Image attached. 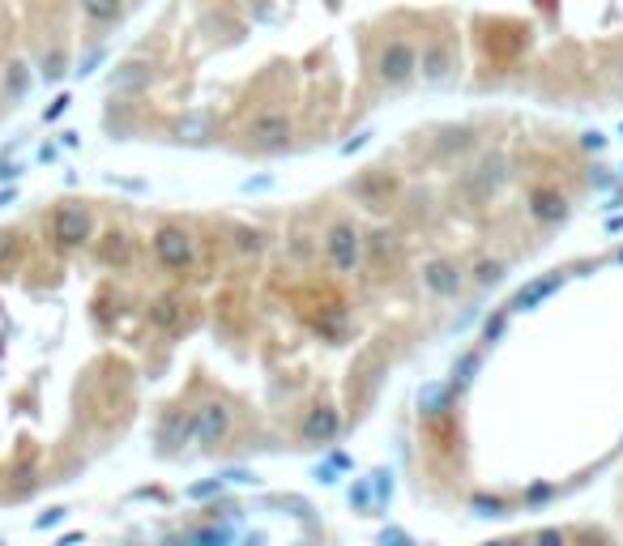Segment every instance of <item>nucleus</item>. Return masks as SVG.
Listing matches in <instances>:
<instances>
[{
    "instance_id": "nucleus-1",
    "label": "nucleus",
    "mask_w": 623,
    "mask_h": 546,
    "mask_svg": "<svg viewBox=\"0 0 623 546\" xmlns=\"http://www.w3.org/2000/svg\"><path fill=\"white\" fill-rule=\"evenodd\" d=\"M325 257L337 273H355L363 265V235L355 231V222H334L325 231Z\"/></svg>"
},
{
    "instance_id": "nucleus-2",
    "label": "nucleus",
    "mask_w": 623,
    "mask_h": 546,
    "mask_svg": "<svg viewBox=\"0 0 623 546\" xmlns=\"http://www.w3.org/2000/svg\"><path fill=\"white\" fill-rule=\"evenodd\" d=\"M154 257H158V265L184 273V269L196 265V239H192L184 227H158V231H154Z\"/></svg>"
},
{
    "instance_id": "nucleus-3",
    "label": "nucleus",
    "mask_w": 623,
    "mask_h": 546,
    "mask_svg": "<svg viewBox=\"0 0 623 546\" xmlns=\"http://www.w3.org/2000/svg\"><path fill=\"white\" fill-rule=\"evenodd\" d=\"M376 69L388 86H406L410 77L419 73V48L406 43V39H388L381 48V60H376Z\"/></svg>"
},
{
    "instance_id": "nucleus-4",
    "label": "nucleus",
    "mask_w": 623,
    "mask_h": 546,
    "mask_svg": "<svg viewBox=\"0 0 623 546\" xmlns=\"http://www.w3.org/2000/svg\"><path fill=\"white\" fill-rule=\"evenodd\" d=\"M290 133H295V124H290L287 112H257L252 124H248V142L257 145V150H269V154L287 150Z\"/></svg>"
},
{
    "instance_id": "nucleus-5",
    "label": "nucleus",
    "mask_w": 623,
    "mask_h": 546,
    "mask_svg": "<svg viewBox=\"0 0 623 546\" xmlns=\"http://www.w3.org/2000/svg\"><path fill=\"white\" fill-rule=\"evenodd\" d=\"M90 235H95V214H90L86 205H60V210L51 214V239H56V243L77 248V243H86Z\"/></svg>"
},
{
    "instance_id": "nucleus-6",
    "label": "nucleus",
    "mask_w": 623,
    "mask_h": 546,
    "mask_svg": "<svg viewBox=\"0 0 623 546\" xmlns=\"http://www.w3.org/2000/svg\"><path fill=\"white\" fill-rule=\"evenodd\" d=\"M192 435H196L201 444H222V440L231 435V410L218 402L192 410Z\"/></svg>"
},
{
    "instance_id": "nucleus-7",
    "label": "nucleus",
    "mask_w": 623,
    "mask_h": 546,
    "mask_svg": "<svg viewBox=\"0 0 623 546\" xmlns=\"http://www.w3.org/2000/svg\"><path fill=\"white\" fill-rule=\"evenodd\" d=\"M461 265L457 261H444V257H435V261L423 265V286L432 290L435 299H457L461 295Z\"/></svg>"
},
{
    "instance_id": "nucleus-8",
    "label": "nucleus",
    "mask_w": 623,
    "mask_h": 546,
    "mask_svg": "<svg viewBox=\"0 0 623 546\" xmlns=\"http://www.w3.org/2000/svg\"><path fill=\"white\" fill-rule=\"evenodd\" d=\"M529 218L534 222H542V227H555V222H564L568 218V196L555 188H534L529 192Z\"/></svg>"
},
{
    "instance_id": "nucleus-9",
    "label": "nucleus",
    "mask_w": 623,
    "mask_h": 546,
    "mask_svg": "<svg viewBox=\"0 0 623 546\" xmlns=\"http://www.w3.org/2000/svg\"><path fill=\"white\" fill-rule=\"evenodd\" d=\"M350 192L359 196L363 205L381 210L384 196H388V192H397V175H388V171H363L359 180H350Z\"/></svg>"
},
{
    "instance_id": "nucleus-10",
    "label": "nucleus",
    "mask_w": 623,
    "mask_h": 546,
    "mask_svg": "<svg viewBox=\"0 0 623 546\" xmlns=\"http://www.w3.org/2000/svg\"><path fill=\"white\" fill-rule=\"evenodd\" d=\"M457 65V51L453 43H444V39H432L427 48H423V56H419V73L427 77V81H444L449 73H453Z\"/></svg>"
},
{
    "instance_id": "nucleus-11",
    "label": "nucleus",
    "mask_w": 623,
    "mask_h": 546,
    "mask_svg": "<svg viewBox=\"0 0 623 546\" xmlns=\"http://www.w3.org/2000/svg\"><path fill=\"white\" fill-rule=\"evenodd\" d=\"M564 278H568V273H559V269H555V273H542V278H534V282H526V286H521V290H517V295H512V304H508V311L538 308V304H542L547 295H555V290L564 286Z\"/></svg>"
},
{
    "instance_id": "nucleus-12",
    "label": "nucleus",
    "mask_w": 623,
    "mask_h": 546,
    "mask_svg": "<svg viewBox=\"0 0 623 546\" xmlns=\"http://www.w3.org/2000/svg\"><path fill=\"white\" fill-rule=\"evenodd\" d=\"M337 431H342V414L337 410H329V405L308 410V419H304V440L308 444H334Z\"/></svg>"
},
{
    "instance_id": "nucleus-13",
    "label": "nucleus",
    "mask_w": 623,
    "mask_h": 546,
    "mask_svg": "<svg viewBox=\"0 0 623 546\" xmlns=\"http://www.w3.org/2000/svg\"><path fill=\"white\" fill-rule=\"evenodd\" d=\"M150 77H154V65L150 60H124L120 69L112 73V90L116 95H137L150 86Z\"/></svg>"
},
{
    "instance_id": "nucleus-14",
    "label": "nucleus",
    "mask_w": 623,
    "mask_h": 546,
    "mask_svg": "<svg viewBox=\"0 0 623 546\" xmlns=\"http://www.w3.org/2000/svg\"><path fill=\"white\" fill-rule=\"evenodd\" d=\"M210 137H214V116H205V112H192L175 124V142L184 145H205Z\"/></svg>"
},
{
    "instance_id": "nucleus-15",
    "label": "nucleus",
    "mask_w": 623,
    "mask_h": 546,
    "mask_svg": "<svg viewBox=\"0 0 623 546\" xmlns=\"http://www.w3.org/2000/svg\"><path fill=\"white\" fill-rule=\"evenodd\" d=\"M453 405V384H423V393H419V410H423V419H440L444 410Z\"/></svg>"
},
{
    "instance_id": "nucleus-16",
    "label": "nucleus",
    "mask_w": 623,
    "mask_h": 546,
    "mask_svg": "<svg viewBox=\"0 0 623 546\" xmlns=\"http://www.w3.org/2000/svg\"><path fill=\"white\" fill-rule=\"evenodd\" d=\"M150 325L163 333L184 329V308H180V299H154V304H150Z\"/></svg>"
},
{
    "instance_id": "nucleus-17",
    "label": "nucleus",
    "mask_w": 623,
    "mask_h": 546,
    "mask_svg": "<svg viewBox=\"0 0 623 546\" xmlns=\"http://www.w3.org/2000/svg\"><path fill=\"white\" fill-rule=\"evenodd\" d=\"M479 367H482V355L479 350H465V355L453 363V393H461V388H470L474 384V376H479Z\"/></svg>"
},
{
    "instance_id": "nucleus-18",
    "label": "nucleus",
    "mask_w": 623,
    "mask_h": 546,
    "mask_svg": "<svg viewBox=\"0 0 623 546\" xmlns=\"http://www.w3.org/2000/svg\"><path fill=\"white\" fill-rule=\"evenodd\" d=\"M81 13L98 26H112V22H120L124 0H81Z\"/></svg>"
},
{
    "instance_id": "nucleus-19",
    "label": "nucleus",
    "mask_w": 623,
    "mask_h": 546,
    "mask_svg": "<svg viewBox=\"0 0 623 546\" xmlns=\"http://www.w3.org/2000/svg\"><path fill=\"white\" fill-rule=\"evenodd\" d=\"M103 265H116V269H124V265H133V239L128 235H107V243H103Z\"/></svg>"
},
{
    "instance_id": "nucleus-20",
    "label": "nucleus",
    "mask_w": 623,
    "mask_h": 546,
    "mask_svg": "<svg viewBox=\"0 0 623 546\" xmlns=\"http://www.w3.org/2000/svg\"><path fill=\"white\" fill-rule=\"evenodd\" d=\"M192 435V414L184 419V414H171V419H163V427H158V440L167 444V449H175V444H184Z\"/></svg>"
},
{
    "instance_id": "nucleus-21",
    "label": "nucleus",
    "mask_w": 623,
    "mask_h": 546,
    "mask_svg": "<svg viewBox=\"0 0 623 546\" xmlns=\"http://www.w3.org/2000/svg\"><path fill=\"white\" fill-rule=\"evenodd\" d=\"M474 282H479V286H500L504 282V261H496V257H482V261L474 265Z\"/></svg>"
},
{
    "instance_id": "nucleus-22",
    "label": "nucleus",
    "mask_w": 623,
    "mask_h": 546,
    "mask_svg": "<svg viewBox=\"0 0 623 546\" xmlns=\"http://www.w3.org/2000/svg\"><path fill=\"white\" fill-rule=\"evenodd\" d=\"M474 171H479V175L487 180V184H491V188H500L504 180H508V171H504V158H500V154H487V158H482Z\"/></svg>"
},
{
    "instance_id": "nucleus-23",
    "label": "nucleus",
    "mask_w": 623,
    "mask_h": 546,
    "mask_svg": "<svg viewBox=\"0 0 623 546\" xmlns=\"http://www.w3.org/2000/svg\"><path fill=\"white\" fill-rule=\"evenodd\" d=\"M235 248H240L243 257H261V252H265V235H261V231H252V227H240V231H235Z\"/></svg>"
},
{
    "instance_id": "nucleus-24",
    "label": "nucleus",
    "mask_w": 623,
    "mask_h": 546,
    "mask_svg": "<svg viewBox=\"0 0 623 546\" xmlns=\"http://www.w3.org/2000/svg\"><path fill=\"white\" fill-rule=\"evenodd\" d=\"M470 145H474V133H470V128H449V133H444V142H440V154H465V150H470Z\"/></svg>"
},
{
    "instance_id": "nucleus-25",
    "label": "nucleus",
    "mask_w": 623,
    "mask_h": 546,
    "mask_svg": "<svg viewBox=\"0 0 623 546\" xmlns=\"http://www.w3.org/2000/svg\"><path fill=\"white\" fill-rule=\"evenodd\" d=\"M346 325H350V320H346V311H329V316H320V320H316V333H325L329 342H342Z\"/></svg>"
},
{
    "instance_id": "nucleus-26",
    "label": "nucleus",
    "mask_w": 623,
    "mask_h": 546,
    "mask_svg": "<svg viewBox=\"0 0 623 546\" xmlns=\"http://www.w3.org/2000/svg\"><path fill=\"white\" fill-rule=\"evenodd\" d=\"M504 329H508V311H496V316H487L482 320V342L491 346V342H500Z\"/></svg>"
},
{
    "instance_id": "nucleus-27",
    "label": "nucleus",
    "mask_w": 623,
    "mask_h": 546,
    "mask_svg": "<svg viewBox=\"0 0 623 546\" xmlns=\"http://www.w3.org/2000/svg\"><path fill=\"white\" fill-rule=\"evenodd\" d=\"M231 542V529H201L192 534V546H227Z\"/></svg>"
},
{
    "instance_id": "nucleus-28",
    "label": "nucleus",
    "mask_w": 623,
    "mask_h": 546,
    "mask_svg": "<svg viewBox=\"0 0 623 546\" xmlns=\"http://www.w3.org/2000/svg\"><path fill=\"white\" fill-rule=\"evenodd\" d=\"M474 508H479L482 517H500L504 508H508V504H504L500 496H474Z\"/></svg>"
},
{
    "instance_id": "nucleus-29",
    "label": "nucleus",
    "mask_w": 623,
    "mask_h": 546,
    "mask_svg": "<svg viewBox=\"0 0 623 546\" xmlns=\"http://www.w3.org/2000/svg\"><path fill=\"white\" fill-rule=\"evenodd\" d=\"M589 184H594V188H598V192H606V188H611V184H615V175H611V166H594V171H589Z\"/></svg>"
},
{
    "instance_id": "nucleus-30",
    "label": "nucleus",
    "mask_w": 623,
    "mask_h": 546,
    "mask_svg": "<svg viewBox=\"0 0 623 546\" xmlns=\"http://www.w3.org/2000/svg\"><path fill=\"white\" fill-rule=\"evenodd\" d=\"M18 248H22V243H18V235H0V265L13 261V257H18Z\"/></svg>"
},
{
    "instance_id": "nucleus-31",
    "label": "nucleus",
    "mask_w": 623,
    "mask_h": 546,
    "mask_svg": "<svg viewBox=\"0 0 623 546\" xmlns=\"http://www.w3.org/2000/svg\"><path fill=\"white\" fill-rule=\"evenodd\" d=\"M555 496V487H547V482H538V487H529L526 491V504H547V499Z\"/></svg>"
},
{
    "instance_id": "nucleus-32",
    "label": "nucleus",
    "mask_w": 623,
    "mask_h": 546,
    "mask_svg": "<svg viewBox=\"0 0 623 546\" xmlns=\"http://www.w3.org/2000/svg\"><path fill=\"white\" fill-rule=\"evenodd\" d=\"M350 504H355V508H372V491H367V482H359V487L350 491Z\"/></svg>"
},
{
    "instance_id": "nucleus-33",
    "label": "nucleus",
    "mask_w": 623,
    "mask_h": 546,
    "mask_svg": "<svg viewBox=\"0 0 623 546\" xmlns=\"http://www.w3.org/2000/svg\"><path fill=\"white\" fill-rule=\"evenodd\" d=\"M534 546H564V534H559V529H542V534L534 538Z\"/></svg>"
},
{
    "instance_id": "nucleus-34",
    "label": "nucleus",
    "mask_w": 623,
    "mask_h": 546,
    "mask_svg": "<svg viewBox=\"0 0 623 546\" xmlns=\"http://www.w3.org/2000/svg\"><path fill=\"white\" fill-rule=\"evenodd\" d=\"M581 145H585L589 154H598L602 145H606V137H602V133H585V137H581Z\"/></svg>"
},
{
    "instance_id": "nucleus-35",
    "label": "nucleus",
    "mask_w": 623,
    "mask_h": 546,
    "mask_svg": "<svg viewBox=\"0 0 623 546\" xmlns=\"http://www.w3.org/2000/svg\"><path fill=\"white\" fill-rule=\"evenodd\" d=\"M381 546H410V542H406V534H402V529H388V534L381 538Z\"/></svg>"
},
{
    "instance_id": "nucleus-36",
    "label": "nucleus",
    "mask_w": 623,
    "mask_h": 546,
    "mask_svg": "<svg viewBox=\"0 0 623 546\" xmlns=\"http://www.w3.org/2000/svg\"><path fill=\"white\" fill-rule=\"evenodd\" d=\"M508 546H526V542H521V538H517V542H508Z\"/></svg>"
},
{
    "instance_id": "nucleus-37",
    "label": "nucleus",
    "mask_w": 623,
    "mask_h": 546,
    "mask_svg": "<svg viewBox=\"0 0 623 546\" xmlns=\"http://www.w3.org/2000/svg\"><path fill=\"white\" fill-rule=\"evenodd\" d=\"M491 546H508V542H491Z\"/></svg>"
},
{
    "instance_id": "nucleus-38",
    "label": "nucleus",
    "mask_w": 623,
    "mask_h": 546,
    "mask_svg": "<svg viewBox=\"0 0 623 546\" xmlns=\"http://www.w3.org/2000/svg\"><path fill=\"white\" fill-rule=\"evenodd\" d=\"M619 77H623V65H619Z\"/></svg>"
},
{
    "instance_id": "nucleus-39",
    "label": "nucleus",
    "mask_w": 623,
    "mask_h": 546,
    "mask_svg": "<svg viewBox=\"0 0 623 546\" xmlns=\"http://www.w3.org/2000/svg\"><path fill=\"white\" fill-rule=\"evenodd\" d=\"M619 261H623V252H619Z\"/></svg>"
}]
</instances>
